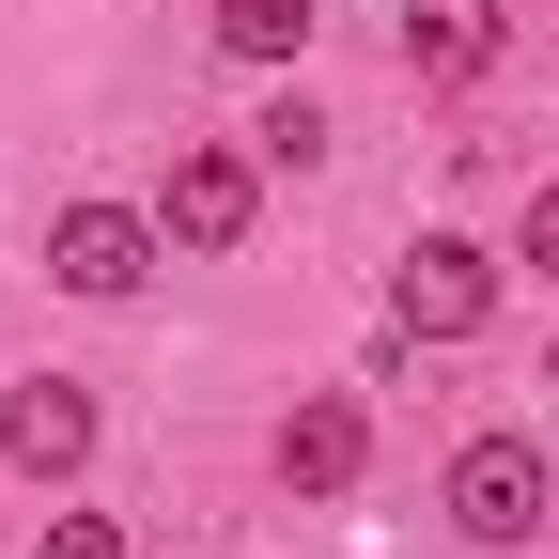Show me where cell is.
<instances>
[{
	"label": "cell",
	"mask_w": 559,
	"mask_h": 559,
	"mask_svg": "<svg viewBox=\"0 0 559 559\" xmlns=\"http://www.w3.org/2000/svg\"><path fill=\"white\" fill-rule=\"evenodd\" d=\"M156 218H140V202H62V218H47V280H62V296H94V311H124L140 296V280H156Z\"/></svg>",
	"instance_id": "1"
},
{
	"label": "cell",
	"mask_w": 559,
	"mask_h": 559,
	"mask_svg": "<svg viewBox=\"0 0 559 559\" xmlns=\"http://www.w3.org/2000/svg\"><path fill=\"white\" fill-rule=\"evenodd\" d=\"M498 47H513L498 0H404V79H481Z\"/></svg>",
	"instance_id": "7"
},
{
	"label": "cell",
	"mask_w": 559,
	"mask_h": 559,
	"mask_svg": "<svg viewBox=\"0 0 559 559\" xmlns=\"http://www.w3.org/2000/svg\"><path fill=\"white\" fill-rule=\"evenodd\" d=\"M451 528L466 544H528L544 528V436H466L451 451Z\"/></svg>",
	"instance_id": "4"
},
{
	"label": "cell",
	"mask_w": 559,
	"mask_h": 559,
	"mask_svg": "<svg viewBox=\"0 0 559 559\" xmlns=\"http://www.w3.org/2000/svg\"><path fill=\"white\" fill-rule=\"evenodd\" d=\"M249 218H264V171L234 156V140H187L171 187H156V234L171 249H249Z\"/></svg>",
	"instance_id": "3"
},
{
	"label": "cell",
	"mask_w": 559,
	"mask_h": 559,
	"mask_svg": "<svg viewBox=\"0 0 559 559\" xmlns=\"http://www.w3.org/2000/svg\"><path fill=\"white\" fill-rule=\"evenodd\" d=\"M0 451H16L32 481H79V466H94V389H79V373H32L16 404H0Z\"/></svg>",
	"instance_id": "5"
},
{
	"label": "cell",
	"mask_w": 559,
	"mask_h": 559,
	"mask_svg": "<svg viewBox=\"0 0 559 559\" xmlns=\"http://www.w3.org/2000/svg\"><path fill=\"white\" fill-rule=\"evenodd\" d=\"M249 156H264V171H311V156H326V109H311V94H280V109L249 124Z\"/></svg>",
	"instance_id": "9"
},
{
	"label": "cell",
	"mask_w": 559,
	"mask_h": 559,
	"mask_svg": "<svg viewBox=\"0 0 559 559\" xmlns=\"http://www.w3.org/2000/svg\"><path fill=\"white\" fill-rule=\"evenodd\" d=\"M218 47L234 62H296L311 47V0H218Z\"/></svg>",
	"instance_id": "8"
},
{
	"label": "cell",
	"mask_w": 559,
	"mask_h": 559,
	"mask_svg": "<svg viewBox=\"0 0 559 559\" xmlns=\"http://www.w3.org/2000/svg\"><path fill=\"white\" fill-rule=\"evenodd\" d=\"M481 311H498V264H481L466 234H419L389 264V326L404 342H481Z\"/></svg>",
	"instance_id": "2"
},
{
	"label": "cell",
	"mask_w": 559,
	"mask_h": 559,
	"mask_svg": "<svg viewBox=\"0 0 559 559\" xmlns=\"http://www.w3.org/2000/svg\"><path fill=\"white\" fill-rule=\"evenodd\" d=\"M513 264H544V280H559V187H528V218H513Z\"/></svg>",
	"instance_id": "11"
},
{
	"label": "cell",
	"mask_w": 559,
	"mask_h": 559,
	"mask_svg": "<svg viewBox=\"0 0 559 559\" xmlns=\"http://www.w3.org/2000/svg\"><path fill=\"white\" fill-rule=\"evenodd\" d=\"M358 466H373V419H358V389H311L296 419H280V481H296V498H342Z\"/></svg>",
	"instance_id": "6"
},
{
	"label": "cell",
	"mask_w": 559,
	"mask_h": 559,
	"mask_svg": "<svg viewBox=\"0 0 559 559\" xmlns=\"http://www.w3.org/2000/svg\"><path fill=\"white\" fill-rule=\"evenodd\" d=\"M47 559H124V528L109 513H47Z\"/></svg>",
	"instance_id": "10"
}]
</instances>
